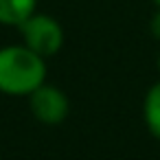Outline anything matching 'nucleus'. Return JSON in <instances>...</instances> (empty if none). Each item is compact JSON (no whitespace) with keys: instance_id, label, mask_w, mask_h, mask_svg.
Instances as JSON below:
<instances>
[{"instance_id":"7","label":"nucleus","mask_w":160,"mask_h":160,"mask_svg":"<svg viewBox=\"0 0 160 160\" xmlns=\"http://www.w3.org/2000/svg\"><path fill=\"white\" fill-rule=\"evenodd\" d=\"M151 2H153V7H156V9H160V0H151Z\"/></svg>"},{"instance_id":"1","label":"nucleus","mask_w":160,"mask_h":160,"mask_svg":"<svg viewBox=\"0 0 160 160\" xmlns=\"http://www.w3.org/2000/svg\"><path fill=\"white\" fill-rule=\"evenodd\" d=\"M46 59L20 44L0 48V94L13 99H29L42 83H46Z\"/></svg>"},{"instance_id":"5","label":"nucleus","mask_w":160,"mask_h":160,"mask_svg":"<svg viewBox=\"0 0 160 160\" xmlns=\"http://www.w3.org/2000/svg\"><path fill=\"white\" fill-rule=\"evenodd\" d=\"M142 121L147 132L160 140V79L149 86V90L142 97Z\"/></svg>"},{"instance_id":"2","label":"nucleus","mask_w":160,"mask_h":160,"mask_svg":"<svg viewBox=\"0 0 160 160\" xmlns=\"http://www.w3.org/2000/svg\"><path fill=\"white\" fill-rule=\"evenodd\" d=\"M18 31H20L22 44L44 59L55 57L62 51L64 40H66L64 27L59 24V20L42 11H35L31 18H27L18 27Z\"/></svg>"},{"instance_id":"4","label":"nucleus","mask_w":160,"mask_h":160,"mask_svg":"<svg viewBox=\"0 0 160 160\" xmlns=\"http://www.w3.org/2000/svg\"><path fill=\"white\" fill-rule=\"evenodd\" d=\"M38 11V0H0V27H20Z\"/></svg>"},{"instance_id":"6","label":"nucleus","mask_w":160,"mask_h":160,"mask_svg":"<svg viewBox=\"0 0 160 160\" xmlns=\"http://www.w3.org/2000/svg\"><path fill=\"white\" fill-rule=\"evenodd\" d=\"M149 33H151L153 40L160 42V9H156V13H153L151 20H149Z\"/></svg>"},{"instance_id":"3","label":"nucleus","mask_w":160,"mask_h":160,"mask_svg":"<svg viewBox=\"0 0 160 160\" xmlns=\"http://www.w3.org/2000/svg\"><path fill=\"white\" fill-rule=\"evenodd\" d=\"M31 116L48 127L62 125L70 114V99L59 86L42 83L33 94H29Z\"/></svg>"},{"instance_id":"8","label":"nucleus","mask_w":160,"mask_h":160,"mask_svg":"<svg viewBox=\"0 0 160 160\" xmlns=\"http://www.w3.org/2000/svg\"><path fill=\"white\" fill-rule=\"evenodd\" d=\"M156 66H158V72H160V53H158V59H156Z\"/></svg>"}]
</instances>
